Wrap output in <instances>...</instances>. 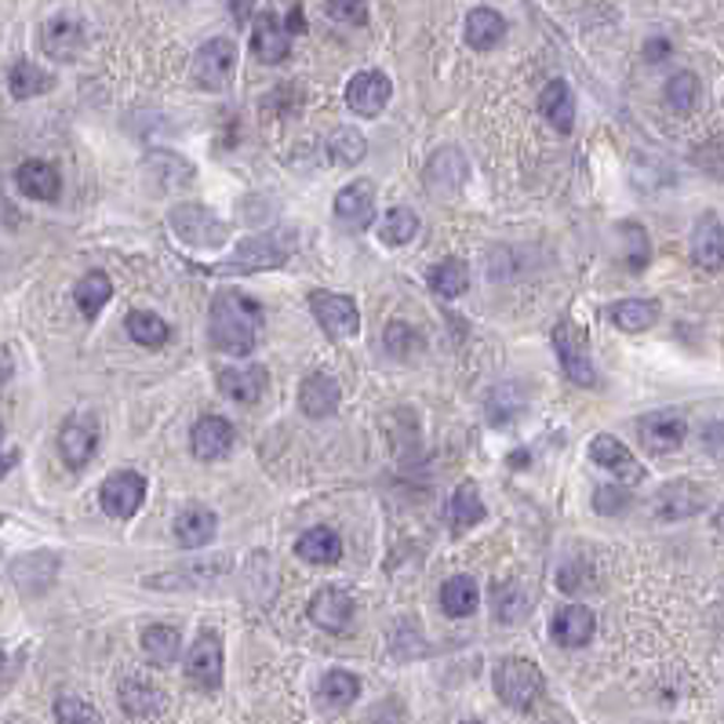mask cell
<instances>
[{"label": "cell", "mask_w": 724, "mask_h": 724, "mask_svg": "<svg viewBox=\"0 0 724 724\" xmlns=\"http://www.w3.org/2000/svg\"><path fill=\"white\" fill-rule=\"evenodd\" d=\"M478 605H481V589H478V583H473L470 575H452V579H444V583H441V608H444V615L467 619V615L478 612Z\"/></svg>", "instance_id": "cell-33"}, {"label": "cell", "mask_w": 724, "mask_h": 724, "mask_svg": "<svg viewBox=\"0 0 724 724\" xmlns=\"http://www.w3.org/2000/svg\"><path fill=\"white\" fill-rule=\"evenodd\" d=\"M40 48L55 62H74L85 48V23L77 15H55L40 29Z\"/></svg>", "instance_id": "cell-16"}, {"label": "cell", "mask_w": 724, "mask_h": 724, "mask_svg": "<svg viewBox=\"0 0 724 724\" xmlns=\"http://www.w3.org/2000/svg\"><path fill=\"white\" fill-rule=\"evenodd\" d=\"M710 506V492L702 488L699 481H670L666 488H659V495L651 499V513L659 521H685V517H696Z\"/></svg>", "instance_id": "cell-10"}, {"label": "cell", "mask_w": 724, "mask_h": 724, "mask_svg": "<svg viewBox=\"0 0 724 724\" xmlns=\"http://www.w3.org/2000/svg\"><path fill=\"white\" fill-rule=\"evenodd\" d=\"M594 630H597V619L586 605H564V608H557V615L550 623V637L561 648H583L594 640Z\"/></svg>", "instance_id": "cell-23"}, {"label": "cell", "mask_w": 724, "mask_h": 724, "mask_svg": "<svg viewBox=\"0 0 724 724\" xmlns=\"http://www.w3.org/2000/svg\"><path fill=\"white\" fill-rule=\"evenodd\" d=\"M328 18L343 26H365L368 23V0H328Z\"/></svg>", "instance_id": "cell-48"}, {"label": "cell", "mask_w": 724, "mask_h": 724, "mask_svg": "<svg viewBox=\"0 0 724 724\" xmlns=\"http://www.w3.org/2000/svg\"><path fill=\"white\" fill-rule=\"evenodd\" d=\"M325 153H328V161L339 164V168H350V164H357V161L368 153V142H365V136H360V131H354V128H339V131H332V136H328Z\"/></svg>", "instance_id": "cell-42"}, {"label": "cell", "mask_w": 724, "mask_h": 724, "mask_svg": "<svg viewBox=\"0 0 724 724\" xmlns=\"http://www.w3.org/2000/svg\"><path fill=\"white\" fill-rule=\"evenodd\" d=\"M554 350H557V357H561L564 376L572 379L575 386H597L594 357H589L583 328L572 325V320H561V325L554 328Z\"/></svg>", "instance_id": "cell-7"}, {"label": "cell", "mask_w": 724, "mask_h": 724, "mask_svg": "<svg viewBox=\"0 0 724 724\" xmlns=\"http://www.w3.org/2000/svg\"><path fill=\"white\" fill-rule=\"evenodd\" d=\"M190 448H193V455H196L201 462L223 459V455L233 448V427H230V419H223V416L196 419V427H193V433H190Z\"/></svg>", "instance_id": "cell-24"}, {"label": "cell", "mask_w": 724, "mask_h": 724, "mask_svg": "<svg viewBox=\"0 0 724 724\" xmlns=\"http://www.w3.org/2000/svg\"><path fill=\"white\" fill-rule=\"evenodd\" d=\"M306 303H309V314L317 317V325L325 328L328 339H354L360 332V309L350 295L317 288V292H309Z\"/></svg>", "instance_id": "cell-6"}, {"label": "cell", "mask_w": 724, "mask_h": 724, "mask_svg": "<svg viewBox=\"0 0 724 724\" xmlns=\"http://www.w3.org/2000/svg\"><path fill=\"white\" fill-rule=\"evenodd\" d=\"M0 437H4V427H0Z\"/></svg>", "instance_id": "cell-57"}, {"label": "cell", "mask_w": 724, "mask_h": 724, "mask_svg": "<svg viewBox=\"0 0 724 724\" xmlns=\"http://www.w3.org/2000/svg\"><path fill=\"white\" fill-rule=\"evenodd\" d=\"M233 66H237V45L230 37H212V40H204V45L196 48L190 77H193L196 88L223 91L226 85H230Z\"/></svg>", "instance_id": "cell-5"}, {"label": "cell", "mask_w": 724, "mask_h": 724, "mask_svg": "<svg viewBox=\"0 0 724 724\" xmlns=\"http://www.w3.org/2000/svg\"><path fill=\"white\" fill-rule=\"evenodd\" d=\"M219 390L237 405H255V401L266 397L270 390V376H266L263 365H241V368H223L219 371Z\"/></svg>", "instance_id": "cell-21"}, {"label": "cell", "mask_w": 724, "mask_h": 724, "mask_svg": "<svg viewBox=\"0 0 724 724\" xmlns=\"http://www.w3.org/2000/svg\"><path fill=\"white\" fill-rule=\"evenodd\" d=\"M495 619L499 623H521L524 615H529V608H532V601H529V594L521 589V583H499L495 586Z\"/></svg>", "instance_id": "cell-44"}, {"label": "cell", "mask_w": 724, "mask_h": 724, "mask_svg": "<svg viewBox=\"0 0 724 724\" xmlns=\"http://www.w3.org/2000/svg\"><path fill=\"white\" fill-rule=\"evenodd\" d=\"M4 724H23V721H4Z\"/></svg>", "instance_id": "cell-56"}, {"label": "cell", "mask_w": 724, "mask_h": 724, "mask_svg": "<svg viewBox=\"0 0 724 724\" xmlns=\"http://www.w3.org/2000/svg\"><path fill=\"white\" fill-rule=\"evenodd\" d=\"M539 110H543V117L550 120L557 131H561V136H572V128H575V99H572V88H568L564 80H550V85L543 88Z\"/></svg>", "instance_id": "cell-31"}, {"label": "cell", "mask_w": 724, "mask_h": 724, "mask_svg": "<svg viewBox=\"0 0 724 724\" xmlns=\"http://www.w3.org/2000/svg\"><path fill=\"white\" fill-rule=\"evenodd\" d=\"M124 332L136 339L139 346H168L172 343V325L157 314H150V309H131L128 317H124Z\"/></svg>", "instance_id": "cell-35"}, {"label": "cell", "mask_w": 724, "mask_h": 724, "mask_svg": "<svg viewBox=\"0 0 724 724\" xmlns=\"http://www.w3.org/2000/svg\"><path fill=\"white\" fill-rule=\"evenodd\" d=\"M416 233H419V215L411 208H390L386 215H382V223H379L382 244H390V247H401V244L416 241Z\"/></svg>", "instance_id": "cell-43"}, {"label": "cell", "mask_w": 724, "mask_h": 724, "mask_svg": "<svg viewBox=\"0 0 724 724\" xmlns=\"http://www.w3.org/2000/svg\"><path fill=\"white\" fill-rule=\"evenodd\" d=\"M589 459L597 462V467H605L608 473H615L619 481L626 484H640L645 481V467L630 455V448L612 433H597L594 441H589Z\"/></svg>", "instance_id": "cell-15"}, {"label": "cell", "mask_w": 724, "mask_h": 724, "mask_svg": "<svg viewBox=\"0 0 724 724\" xmlns=\"http://www.w3.org/2000/svg\"><path fill=\"white\" fill-rule=\"evenodd\" d=\"M99 503H102V510H106L110 517H117V521H124V517H136L139 506L147 503V478L136 473V470L110 473L106 484H102V492H99Z\"/></svg>", "instance_id": "cell-11"}, {"label": "cell", "mask_w": 724, "mask_h": 724, "mask_svg": "<svg viewBox=\"0 0 724 724\" xmlns=\"http://www.w3.org/2000/svg\"><path fill=\"white\" fill-rule=\"evenodd\" d=\"M15 186H18V193L34 196V201H55L62 193V175L51 161H26V164H18Z\"/></svg>", "instance_id": "cell-25"}, {"label": "cell", "mask_w": 724, "mask_h": 724, "mask_svg": "<svg viewBox=\"0 0 724 724\" xmlns=\"http://www.w3.org/2000/svg\"><path fill=\"white\" fill-rule=\"evenodd\" d=\"M691 263L707 274L724 270V223L713 212H707L691 230Z\"/></svg>", "instance_id": "cell-18"}, {"label": "cell", "mask_w": 724, "mask_h": 724, "mask_svg": "<svg viewBox=\"0 0 724 724\" xmlns=\"http://www.w3.org/2000/svg\"><path fill=\"white\" fill-rule=\"evenodd\" d=\"M666 55H670V40H663V37L648 40V48H645V59H648V62H659V59H666Z\"/></svg>", "instance_id": "cell-51"}, {"label": "cell", "mask_w": 724, "mask_h": 724, "mask_svg": "<svg viewBox=\"0 0 724 724\" xmlns=\"http://www.w3.org/2000/svg\"><path fill=\"white\" fill-rule=\"evenodd\" d=\"M317 696L328 710H346V707H354L360 696V681L350 674V670H328V674L320 677Z\"/></svg>", "instance_id": "cell-38"}, {"label": "cell", "mask_w": 724, "mask_h": 724, "mask_svg": "<svg viewBox=\"0 0 724 724\" xmlns=\"http://www.w3.org/2000/svg\"><path fill=\"white\" fill-rule=\"evenodd\" d=\"M288 51H292V37H288V29L281 26V18L263 12L252 26V55L263 62V66H281Z\"/></svg>", "instance_id": "cell-20"}, {"label": "cell", "mask_w": 724, "mask_h": 724, "mask_svg": "<svg viewBox=\"0 0 724 724\" xmlns=\"http://www.w3.org/2000/svg\"><path fill=\"white\" fill-rule=\"evenodd\" d=\"M18 459H23V452H18V448H12V452L0 455V478H4L8 470H15V467H18Z\"/></svg>", "instance_id": "cell-53"}, {"label": "cell", "mask_w": 724, "mask_h": 724, "mask_svg": "<svg viewBox=\"0 0 724 724\" xmlns=\"http://www.w3.org/2000/svg\"><path fill=\"white\" fill-rule=\"evenodd\" d=\"M142 651H147V659L153 666H172L175 659H179L182 651V637L175 626H164V623H153L142 630Z\"/></svg>", "instance_id": "cell-37"}, {"label": "cell", "mask_w": 724, "mask_h": 724, "mask_svg": "<svg viewBox=\"0 0 724 724\" xmlns=\"http://www.w3.org/2000/svg\"><path fill=\"white\" fill-rule=\"evenodd\" d=\"M168 223L175 237L190 247H223L226 241V223L204 204H175Z\"/></svg>", "instance_id": "cell-4"}, {"label": "cell", "mask_w": 724, "mask_h": 724, "mask_svg": "<svg viewBox=\"0 0 724 724\" xmlns=\"http://www.w3.org/2000/svg\"><path fill=\"white\" fill-rule=\"evenodd\" d=\"M55 724H102L99 710L80 696H59L55 699Z\"/></svg>", "instance_id": "cell-47"}, {"label": "cell", "mask_w": 724, "mask_h": 724, "mask_svg": "<svg viewBox=\"0 0 724 724\" xmlns=\"http://www.w3.org/2000/svg\"><path fill=\"white\" fill-rule=\"evenodd\" d=\"M295 554L299 561L306 564H335L339 557H343V539H339V532H332L328 524H317V529L299 535Z\"/></svg>", "instance_id": "cell-30"}, {"label": "cell", "mask_w": 724, "mask_h": 724, "mask_svg": "<svg viewBox=\"0 0 724 724\" xmlns=\"http://www.w3.org/2000/svg\"><path fill=\"white\" fill-rule=\"evenodd\" d=\"M557 583H561L564 594H583V589H586V586H594L597 579H594V572H589V568H583L579 561H572V564H564V568H561Z\"/></svg>", "instance_id": "cell-50"}, {"label": "cell", "mask_w": 724, "mask_h": 724, "mask_svg": "<svg viewBox=\"0 0 724 724\" xmlns=\"http://www.w3.org/2000/svg\"><path fill=\"white\" fill-rule=\"evenodd\" d=\"M484 513H488V510H484V499H481L478 484L462 481L459 488L452 492V499H448V529L455 535H462V532H470L473 524H481Z\"/></svg>", "instance_id": "cell-29"}, {"label": "cell", "mask_w": 724, "mask_h": 724, "mask_svg": "<svg viewBox=\"0 0 724 724\" xmlns=\"http://www.w3.org/2000/svg\"><path fill=\"white\" fill-rule=\"evenodd\" d=\"M4 666H8V656H4V651H0V674H4Z\"/></svg>", "instance_id": "cell-54"}, {"label": "cell", "mask_w": 724, "mask_h": 724, "mask_svg": "<svg viewBox=\"0 0 724 724\" xmlns=\"http://www.w3.org/2000/svg\"><path fill=\"white\" fill-rule=\"evenodd\" d=\"M462 724H481V721H462Z\"/></svg>", "instance_id": "cell-55"}, {"label": "cell", "mask_w": 724, "mask_h": 724, "mask_svg": "<svg viewBox=\"0 0 724 724\" xmlns=\"http://www.w3.org/2000/svg\"><path fill=\"white\" fill-rule=\"evenodd\" d=\"M147 175L157 190H186L193 182V164H186L179 153H150L147 157Z\"/></svg>", "instance_id": "cell-32"}, {"label": "cell", "mask_w": 724, "mask_h": 724, "mask_svg": "<svg viewBox=\"0 0 724 724\" xmlns=\"http://www.w3.org/2000/svg\"><path fill=\"white\" fill-rule=\"evenodd\" d=\"M110 295H113V281L102 270H91V274H85L77 281V292H74V299H77V309L85 317H96L102 306L110 303Z\"/></svg>", "instance_id": "cell-40"}, {"label": "cell", "mask_w": 724, "mask_h": 724, "mask_svg": "<svg viewBox=\"0 0 724 724\" xmlns=\"http://www.w3.org/2000/svg\"><path fill=\"white\" fill-rule=\"evenodd\" d=\"M8 88H12V96L18 102H26V99H37V96H45V91L55 88V77H51L48 69H40L37 62L18 59L15 66L8 69Z\"/></svg>", "instance_id": "cell-34"}, {"label": "cell", "mask_w": 724, "mask_h": 724, "mask_svg": "<svg viewBox=\"0 0 724 724\" xmlns=\"http://www.w3.org/2000/svg\"><path fill=\"white\" fill-rule=\"evenodd\" d=\"M295 244L299 237L295 230H270V233H258L252 241H244L241 247L233 252L230 263H219L212 266V274H263V270H277V266H284L288 258L295 255Z\"/></svg>", "instance_id": "cell-2"}, {"label": "cell", "mask_w": 724, "mask_h": 724, "mask_svg": "<svg viewBox=\"0 0 724 724\" xmlns=\"http://www.w3.org/2000/svg\"><path fill=\"white\" fill-rule=\"evenodd\" d=\"M339 401H343V386H339L332 376H325V371L306 376L303 386H299V408H303V416H309V419L335 416Z\"/></svg>", "instance_id": "cell-22"}, {"label": "cell", "mask_w": 724, "mask_h": 724, "mask_svg": "<svg viewBox=\"0 0 724 724\" xmlns=\"http://www.w3.org/2000/svg\"><path fill=\"white\" fill-rule=\"evenodd\" d=\"M427 182L437 193H455L462 182H467V153L455 147H441L427 161Z\"/></svg>", "instance_id": "cell-27"}, {"label": "cell", "mask_w": 724, "mask_h": 724, "mask_svg": "<svg viewBox=\"0 0 724 724\" xmlns=\"http://www.w3.org/2000/svg\"><path fill=\"white\" fill-rule=\"evenodd\" d=\"M699 96H702L699 77L688 74V69H681V74H674V77L666 80V102H670V110L691 113V110L699 106Z\"/></svg>", "instance_id": "cell-45"}, {"label": "cell", "mask_w": 724, "mask_h": 724, "mask_svg": "<svg viewBox=\"0 0 724 724\" xmlns=\"http://www.w3.org/2000/svg\"><path fill=\"white\" fill-rule=\"evenodd\" d=\"M219 532V517H215L208 506H186V510L175 517V539H179L186 550H201L208 546Z\"/></svg>", "instance_id": "cell-26"}, {"label": "cell", "mask_w": 724, "mask_h": 724, "mask_svg": "<svg viewBox=\"0 0 724 724\" xmlns=\"http://www.w3.org/2000/svg\"><path fill=\"white\" fill-rule=\"evenodd\" d=\"M208 335H212V346L230 357L252 354L258 335H263V309H258L252 295L237 292V288H223V292L212 299Z\"/></svg>", "instance_id": "cell-1"}, {"label": "cell", "mask_w": 724, "mask_h": 724, "mask_svg": "<svg viewBox=\"0 0 724 724\" xmlns=\"http://www.w3.org/2000/svg\"><path fill=\"white\" fill-rule=\"evenodd\" d=\"M309 619L328 634H346L354 626V597L339 586H325L309 597Z\"/></svg>", "instance_id": "cell-14"}, {"label": "cell", "mask_w": 724, "mask_h": 724, "mask_svg": "<svg viewBox=\"0 0 724 724\" xmlns=\"http://www.w3.org/2000/svg\"><path fill=\"white\" fill-rule=\"evenodd\" d=\"M252 8H255V0H230V12H233V18L237 23H247V18H252Z\"/></svg>", "instance_id": "cell-52"}, {"label": "cell", "mask_w": 724, "mask_h": 724, "mask_svg": "<svg viewBox=\"0 0 724 724\" xmlns=\"http://www.w3.org/2000/svg\"><path fill=\"white\" fill-rule=\"evenodd\" d=\"M186 681L201 691L223 688V637L215 634V630L196 634L190 651H186Z\"/></svg>", "instance_id": "cell-8"}, {"label": "cell", "mask_w": 724, "mask_h": 724, "mask_svg": "<svg viewBox=\"0 0 724 724\" xmlns=\"http://www.w3.org/2000/svg\"><path fill=\"white\" fill-rule=\"evenodd\" d=\"M390 96H393V85L382 69H360L346 85V106L360 113V117H379V113L390 106Z\"/></svg>", "instance_id": "cell-13"}, {"label": "cell", "mask_w": 724, "mask_h": 724, "mask_svg": "<svg viewBox=\"0 0 724 724\" xmlns=\"http://www.w3.org/2000/svg\"><path fill=\"white\" fill-rule=\"evenodd\" d=\"M630 506V492L623 488V484H601V488L594 492V510L597 513H623Z\"/></svg>", "instance_id": "cell-49"}, {"label": "cell", "mask_w": 724, "mask_h": 724, "mask_svg": "<svg viewBox=\"0 0 724 724\" xmlns=\"http://www.w3.org/2000/svg\"><path fill=\"white\" fill-rule=\"evenodd\" d=\"M539 724H554V721H539Z\"/></svg>", "instance_id": "cell-58"}, {"label": "cell", "mask_w": 724, "mask_h": 724, "mask_svg": "<svg viewBox=\"0 0 724 724\" xmlns=\"http://www.w3.org/2000/svg\"><path fill=\"white\" fill-rule=\"evenodd\" d=\"M99 419L80 411V416H69L59 430V455L69 470H85L99 452Z\"/></svg>", "instance_id": "cell-9"}, {"label": "cell", "mask_w": 724, "mask_h": 724, "mask_svg": "<svg viewBox=\"0 0 724 724\" xmlns=\"http://www.w3.org/2000/svg\"><path fill=\"white\" fill-rule=\"evenodd\" d=\"M427 281L441 299H459V295H467V288H470V266L462 263V258H444V263H437L427 274Z\"/></svg>", "instance_id": "cell-39"}, {"label": "cell", "mask_w": 724, "mask_h": 724, "mask_svg": "<svg viewBox=\"0 0 724 724\" xmlns=\"http://www.w3.org/2000/svg\"><path fill=\"white\" fill-rule=\"evenodd\" d=\"M117 699H120V710L128 713V717H136V721L161 717L164 707H168L164 691L153 685V681H147V677H124L120 688H117Z\"/></svg>", "instance_id": "cell-19"}, {"label": "cell", "mask_w": 724, "mask_h": 724, "mask_svg": "<svg viewBox=\"0 0 724 724\" xmlns=\"http://www.w3.org/2000/svg\"><path fill=\"white\" fill-rule=\"evenodd\" d=\"M495 696H499L510 710H532L543 699V670L524 656H506L495 663L492 674Z\"/></svg>", "instance_id": "cell-3"}, {"label": "cell", "mask_w": 724, "mask_h": 724, "mask_svg": "<svg viewBox=\"0 0 724 724\" xmlns=\"http://www.w3.org/2000/svg\"><path fill=\"white\" fill-rule=\"evenodd\" d=\"M619 237H623V244H626V266H630V270H645L648 258H651V244H648L645 226L619 223Z\"/></svg>", "instance_id": "cell-46"}, {"label": "cell", "mask_w": 724, "mask_h": 724, "mask_svg": "<svg viewBox=\"0 0 724 724\" xmlns=\"http://www.w3.org/2000/svg\"><path fill=\"white\" fill-rule=\"evenodd\" d=\"M335 219L346 230H368L376 223V186L371 182H350L335 196Z\"/></svg>", "instance_id": "cell-17"}, {"label": "cell", "mask_w": 724, "mask_h": 724, "mask_svg": "<svg viewBox=\"0 0 724 724\" xmlns=\"http://www.w3.org/2000/svg\"><path fill=\"white\" fill-rule=\"evenodd\" d=\"M608 320H612L619 332L640 335L659 325V303L656 299H619V303L608 306Z\"/></svg>", "instance_id": "cell-28"}, {"label": "cell", "mask_w": 724, "mask_h": 724, "mask_svg": "<svg viewBox=\"0 0 724 724\" xmlns=\"http://www.w3.org/2000/svg\"><path fill=\"white\" fill-rule=\"evenodd\" d=\"M382 339H386V354L393 360H405V365H408V360H416L422 350H427L422 335L408 325V320H390L386 332H382Z\"/></svg>", "instance_id": "cell-41"}, {"label": "cell", "mask_w": 724, "mask_h": 724, "mask_svg": "<svg viewBox=\"0 0 724 724\" xmlns=\"http://www.w3.org/2000/svg\"><path fill=\"white\" fill-rule=\"evenodd\" d=\"M637 437L640 448L651 455H670L677 452L688 437V422L677 411H651V416L637 419Z\"/></svg>", "instance_id": "cell-12"}, {"label": "cell", "mask_w": 724, "mask_h": 724, "mask_svg": "<svg viewBox=\"0 0 724 724\" xmlns=\"http://www.w3.org/2000/svg\"><path fill=\"white\" fill-rule=\"evenodd\" d=\"M506 37V18L495 8H473L467 15V45L478 51L495 48Z\"/></svg>", "instance_id": "cell-36"}]
</instances>
